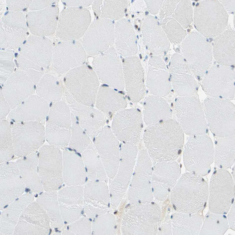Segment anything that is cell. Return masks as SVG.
Returning <instances> with one entry per match:
<instances>
[{
  "mask_svg": "<svg viewBox=\"0 0 235 235\" xmlns=\"http://www.w3.org/2000/svg\"><path fill=\"white\" fill-rule=\"evenodd\" d=\"M184 140L182 128L172 118L148 126L143 136L145 147L154 164L175 161L181 153Z\"/></svg>",
  "mask_w": 235,
  "mask_h": 235,
  "instance_id": "1",
  "label": "cell"
},
{
  "mask_svg": "<svg viewBox=\"0 0 235 235\" xmlns=\"http://www.w3.org/2000/svg\"><path fill=\"white\" fill-rule=\"evenodd\" d=\"M209 190L208 183L202 176L186 172L172 189L171 200L177 211L200 212L208 200Z\"/></svg>",
  "mask_w": 235,
  "mask_h": 235,
  "instance_id": "2",
  "label": "cell"
},
{
  "mask_svg": "<svg viewBox=\"0 0 235 235\" xmlns=\"http://www.w3.org/2000/svg\"><path fill=\"white\" fill-rule=\"evenodd\" d=\"M161 217L160 207L152 201L142 203H131L126 207L122 218V234H156Z\"/></svg>",
  "mask_w": 235,
  "mask_h": 235,
  "instance_id": "3",
  "label": "cell"
},
{
  "mask_svg": "<svg viewBox=\"0 0 235 235\" xmlns=\"http://www.w3.org/2000/svg\"><path fill=\"white\" fill-rule=\"evenodd\" d=\"M228 20L227 12L219 1H200L193 11L195 27L206 38L219 35L227 27Z\"/></svg>",
  "mask_w": 235,
  "mask_h": 235,
  "instance_id": "4",
  "label": "cell"
},
{
  "mask_svg": "<svg viewBox=\"0 0 235 235\" xmlns=\"http://www.w3.org/2000/svg\"><path fill=\"white\" fill-rule=\"evenodd\" d=\"M214 147L207 134L189 135L184 147L183 157L186 169L201 176L207 174L214 161Z\"/></svg>",
  "mask_w": 235,
  "mask_h": 235,
  "instance_id": "5",
  "label": "cell"
},
{
  "mask_svg": "<svg viewBox=\"0 0 235 235\" xmlns=\"http://www.w3.org/2000/svg\"><path fill=\"white\" fill-rule=\"evenodd\" d=\"M64 83L66 90L77 102L90 106L95 103L99 83L93 69L83 64L74 68L66 73Z\"/></svg>",
  "mask_w": 235,
  "mask_h": 235,
  "instance_id": "6",
  "label": "cell"
},
{
  "mask_svg": "<svg viewBox=\"0 0 235 235\" xmlns=\"http://www.w3.org/2000/svg\"><path fill=\"white\" fill-rule=\"evenodd\" d=\"M203 108L208 126L214 135H235V108L230 100L209 97Z\"/></svg>",
  "mask_w": 235,
  "mask_h": 235,
  "instance_id": "7",
  "label": "cell"
},
{
  "mask_svg": "<svg viewBox=\"0 0 235 235\" xmlns=\"http://www.w3.org/2000/svg\"><path fill=\"white\" fill-rule=\"evenodd\" d=\"M152 169V161L145 147H142L138 151L128 187V198L131 203H144L153 200Z\"/></svg>",
  "mask_w": 235,
  "mask_h": 235,
  "instance_id": "8",
  "label": "cell"
},
{
  "mask_svg": "<svg viewBox=\"0 0 235 235\" xmlns=\"http://www.w3.org/2000/svg\"><path fill=\"white\" fill-rule=\"evenodd\" d=\"M46 140L49 145L63 150L68 146L71 127V112L66 103H53L46 118Z\"/></svg>",
  "mask_w": 235,
  "mask_h": 235,
  "instance_id": "9",
  "label": "cell"
},
{
  "mask_svg": "<svg viewBox=\"0 0 235 235\" xmlns=\"http://www.w3.org/2000/svg\"><path fill=\"white\" fill-rule=\"evenodd\" d=\"M181 50L193 74L203 76L212 66L213 57L212 47L206 38L192 31L182 42Z\"/></svg>",
  "mask_w": 235,
  "mask_h": 235,
  "instance_id": "10",
  "label": "cell"
},
{
  "mask_svg": "<svg viewBox=\"0 0 235 235\" xmlns=\"http://www.w3.org/2000/svg\"><path fill=\"white\" fill-rule=\"evenodd\" d=\"M176 121L184 132L189 135L207 134L208 125L203 107L195 95L180 96L176 100Z\"/></svg>",
  "mask_w": 235,
  "mask_h": 235,
  "instance_id": "11",
  "label": "cell"
},
{
  "mask_svg": "<svg viewBox=\"0 0 235 235\" xmlns=\"http://www.w3.org/2000/svg\"><path fill=\"white\" fill-rule=\"evenodd\" d=\"M11 125L14 153L16 157L35 152L43 145L46 140L45 129L41 122L24 121Z\"/></svg>",
  "mask_w": 235,
  "mask_h": 235,
  "instance_id": "12",
  "label": "cell"
},
{
  "mask_svg": "<svg viewBox=\"0 0 235 235\" xmlns=\"http://www.w3.org/2000/svg\"><path fill=\"white\" fill-rule=\"evenodd\" d=\"M234 182L226 169H218L213 173L209 190L208 204L211 212L225 214L234 202Z\"/></svg>",
  "mask_w": 235,
  "mask_h": 235,
  "instance_id": "13",
  "label": "cell"
},
{
  "mask_svg": "<svg viewBox=\"0 0 235 235\" xmlns=\"http://www.w3.org/2000/svg\"><path fill=\"white\" fill-rule=\"evenodd\" d=\"M91 23L86 7H68L59 15L56 33L62 41L78 40L83 37Z\"/></svg>",
  "mask_w": 235,
  "mask_h": 235,
  "instance_id": "14",
  "label": "cell"
},
{
  "mask_svg": "<svg viewBox=\"0 0 235 235\" xmlns=\"http://www.w3.org/2000/svg\"><path fill=\"white\" fill-rule=\"evenodd\" d=\"M204 74L202 87L212 97L229 100L235 96V71L230 67L219 64L211 66Z\"/></svg>",
  "mask_w": 235,
  "mask_h": 235,
  "instance_id": "15",
  "label": "cell"
},
{
  "mask_svg": "<svg viewBox=\"0 0 235 235\" xmlns=\"http://www.w3.org/2000/svg\"><path fill=\"white\" fill-rule=\"evenodd\" d=\"M93 69L100 80L112 88L123 90L125 87L122 63L115 48L112 46L95 56Z\"/></svg>",
  "mask_w": 235,
  "mask_h": 235,
  "instance_id": "16",
  "label": "cell"
},
{
  "mask_svg": "<svg viewBox=\"0 0 235 235\" xmlns=\"http://www.w3.org/2000/svg\"><path fill=\"white\" fill-rule=\"evenodd\" d=\"M82 38L81 43L87 53L96 56L113 46L115 25L110 19H96L91 23Z\"/></svg>",
  "mask_w": 235,
  "mask_h": 235,
  "instance_id": "17",
  "label": "cell"
},
{
  "mask_svg": "<svg viewBox=\"0 0 235 235\" xmlns=\"http://www.w3.org/2000/svg\"><path fill=\"white\" fill-rule=\"evenodd\" d=\"M143 127L141 113L133 108L117 113L113 117L111 128L115 137L123 144L137 145Z\"/></svg>",
  "mask_w": 235,
  "mask_h": 235,
  "instance_id": "18",
  "label": "cell"
},
{
  "mask_svg": "<svg viewBox=\"0 0 235 235\" xmlns=\"http://www.w3.org/2000/svg\"><path fill=\"white\" fill-rule=\"evenodd\" d=\"M87 53L81 43L78 40L62 41L53 48L51 63L58 74L66 73L83 65Z\"/></svg>",
  "mask_w": 235,
  "mask_h": 235,
  "instance_id": "19",
  "label": "cell"
},
{
  "mask_svg": "<svg viewBox=\"0 0 235 235\" xmlns=\"http://www.w3.org/2000/svg\"><path fill=\"white\" fill-rule=\"evenodd\" d=\"M93 139V143L107 176L113 179L117 173L119 164L120 148L118 140L108 126H105Z\"/></svg>",
  "mask_w": 235,
  "mask_h": 235,
  "instance_id": "20",
  "label": "cell"
},
{
  "mask_svg": "<svg viewBox=\"0 0 235 235\" xmlns=\"http://www.w3.org/2000/svg\"><path fill=\"white\" fill-rule=\"evenodd\" d=\"M181 169L175 161L160 162L153 167L151 179L153 197L165 200L180 177Z\"/></svg>",
  "mask_w": 235,
  "mask_h": 235,
  "instance_id": "21",
  "label": "cell"
},
{
  "mask_svg": "<svg viewBox=\"0 0 235 235\" xmlns=\"http://www.w3.org/2000/svg\"><path fill=\"white\" fill-rule=\"evenodd\" d=\"M66 91L65 95L71 113L92 140L105 126L106 117L97 109L79 103Z\"/></svg>",
  "mask_w": 235,
  "mask_h": 235,
  "instance_id": "22",
  "label": "cell"
},
{
  "mask_svg": "<svg viewBox=\"0 0 235 235\" xmlns=\"http://www.w3.org/2000/svg\"><path fill=\"white\" fill-rule=\"evenodd\" d=\"M37 154L38 170L40 178L45 182L63 181V153L58 147L43 145Z\"/></svg>",
  "mask_w": 235,
  "mask_h": 235,
  "instance_id": "23",
  "label": "cell"
},
{
  "mask_svg": "<svg viewBox=\"0 0 235 235\" xmlns=\"http://www.w3.org/2000/svg\"><path fill=\"white\" fill-rule=\"evenodd\" d=\"M172 86L180 96L194 95L197 84L187 61L181 54L172 56L169 64Z\"/></svg>",
  "mask_w": 235,
  "mask_h": 235,
  "instance_id": "24",
  "label": "cell"
},
{
  "mask_svg": "<svg viewBox=\"0 0 235 235\" xmlns=\"http://www.w3.org/2000/svg\"><path fill=\"white\" fill-rule=\"evenodd\" d=\"M26 26L22 13L10 11L5 15L1 21V46L14 48L20 46L26 37Z\"/></svg>",
  "mask_w": 235,
  "mask_h": 235,
  "instance_id": "25",
  "label": "cell"
},
{
  "mask_svg": "<svg viewBox=\"0 0 235 235\" xmlns=\"http://www.w3.org/2000/svg\"><path fill=\"white\" fill-rule=\"evenodd\" d=\"M36 85L24 71L19 69L13 72L3 84L1 90L11 110L33 94Z\"/></svg>",
  "mask_w": 235,
  "mask_h": 235,
  "instance_id": "26",
  "label": "cell"
},
{
  "mask_svg": "<svg viewBox=\"0 0 235 235\" xmlns=\"http://www.w3.org/2000/svg\"><path fill=\"white\" fill-rule=\"evenodd\" d=\"M53 49L50 40L31 36L22 45L18 61L46 68L51 63Z\"/></svg>",
  "mask_w": 235,
  "mask_h": 235,
  "instance_id": "27",
  "label": "cell"
},
{
  "mask_svg": "<svg viewBox=\"0 0 235 235\" xmlns=\"http://www.w3.org/2000/svg\"><path fill=\"white\" fill-rule=\"evenodd\" d=\"M122 67L126 93L131 101L139 102L145 95L144 72L139 58L135 56L125 57Z\"/></svg>",
  "mask_w": 235,
  "mask_h": 235,
  "instance_id": "28",
  "label": "cell"
},
{
  "mask_svg": "<svg viewBox=\"0 0 235 235\" xmlns=\"http://www.w3.org/2000/svg\"><path fill=\"white\" fill-rule=\"evenodd\" d=\"M49 110L48 102L33 94L11 111L8 116L9 121L13 124L36 121L43 124Z\"/></svg>",
  "mask_w": 235,
  "mask_h": 235,
  "instance_id": "29",
  "label": "cell"
},
{
  "mask_svg": "<svg viewBox=\"0 0 235 235\" xmlns=\"http://www.w3.org/2000/svg\"><path fill=\"white\" fill-rule=\"evenodd\" d=\"M59 14L58 8L56 6H49L29 12L27 21L30 31L40 37L53 33L56 31Z\"/></svg>",
  "mask_w": 235,
  "mask_h": 235,
  "instance_id": "30",
  "label": "cell"
},
{
  "mask_svg": "<svg viewBox=\"0 0 235 235\" xmlns=\"http://www.w3.org/2000/svg\"><path fill=\"white\" fill-rule=\"evenodd\" d=\"M142 31L143 43L148 50L158 56L168 51L169 41L154 17L149 16L144 19Z\"/></svg>",
  "mask_w": 235,
  "mask_h": 235,
  "instance_id": "31",
  "label": "cell"
},
{
  "mask_svg": "<svg viewBox=\"0 0 235 235\" xmlns=\"http://www.w3.org/2000/svg\"><path fill=\"white\" fill-rule=\"evenodd\" d=\"M104 182L90 181L83 189L85 211L93 215L106 213L110 201L109 191Z\"/></svg>",
  "mask_w": 235,
  "mask_h": 235,
  "instance_id": "32",
  "label": "cell"
},
{
  "mask_svg": "<svg viewBox=\"0 0 235 235\" xmlns=\"http://www.w3.org/2000/svg\"><path fill=\"white\" fill-rule=\"evenodd\" d=\"M138 152L137 145L123 144L120 148L118 169L112 181L125 192L131 180Z\"/></svg>",
  "mask_w": 235,
  "mask_h": 235,
  "instance_id": "33",
  "label": "cell"
},
{
  "mask_svg": "<svg viewBox=\"0 0 235 235\" xmlns=\"http://www.w3.org/2000/svg\"><path fill=\"white\" fill-rule=\"evenodd\" d=\"M114 43L116 50L125 57L134 56L137 52L136 34L128 20L122 18L115 25Z\"/></svg>",
  "mask_w": 235,
  "mask_h": 235,
  "instance_id": "34",
  "label": "cell"
},
{
  "mask_svg": "<svg viewBox=\"0 0 235 235\" xmlns=\"http://www.w3.org/2000/svg\"><path fill=\"white\" fill-rule=\"evenodd\" d=\"M235 31L230 26L215 38L212 47L213 56L218 64L231 67L235 58Z\"/></svg>",
  "mask_w": 235,
  "mask_h": 235,
  "instance_id": "35",
  "label": "cell"
},
{
  "mask_svg": "<svg viewBox=\"0 0 235 235\" xmlns=\"http://www.w3.org/2000/svg\"><path fill=\"white\" fill-rule=\"evenodd\" d=\"M63 177L68 186H81L87 177L82 157L66 148L63 150Z\"/></svg>",
  "mask_w": 235,
  "mask_h": 235,
  "instance_id": "36",
  "label": "cell"
},
{
  "mask_svg": "<svg viewBox=\"0 0 235 235\" xmlns=\"http://www.w3.org/2000/svg\"><path fill=\"white\" fill-rule=\"evenodd\" d=\"M95 103L97 109L109 119L117 113L125 109L127 105L122 95L110 87L103 86L98 89Z\"/></svg>",
  "mask_w": 235,
  "mask_h": 235,
  "instance_id": "37",
  "label": "cell"
},
{
  "mask_svg": "<svg viewBox=\"0 0 235 235\" xmlns=\"http://www.w3.org/2000/svg\"><path fill=\"white\" fill-rule=\"evenodd\" d=\"M143 119L147 126L172 118L171 108L162 97L153 95L147 97L143 100Z\"/></svg>",
  "mask_w": 235,
  "mask_h": 235,
  "instance_id": "38",
  "label": "cell"
},
{
  "mask_svg": "<svg viewBox=\"0 0 235 235\" xmlns=\"http://www.w3.org/2000/svg\"><path fill=\"white\" fill-rule=\"evenodd\" d=\"M170 219L172 234L198 235L204 219L200 212L177 211L172 214Z\"/></svg>",
  "mask_w": 235,
  "mask_h": 235,
  "instance_id": "39",
  "label": "cell"
},
{
  "mask_svg": "<svg viewBox=\"0 0 235 235\" xmlns=\"http://www.w3.org/2000/svg\"><path fill=\"white\" fill-rule=\"evenodd\" d=\"M235 159V135L216 137L214 157L216 166L220 169H228L233 164Z\"/></svg>",
  "mask_w": 235,
  "mask_h": 235,
  "instance_id": "40",
  "label": "cell"
},
{
  "mask_svg": "<svg viewBox=\"0 0 235 235\" xmlns=\"http://www.w3.org/2000/svg\"><path fill=\"white\" fill-rule=\"evenodd\" d=\"M81 154L87 176L90 180L105 182L108 176L93 142Z\"/></svg>",
  "mask_w": 235,
  "mask_h": 235,
  "instance_id": "41",
  "label": "cell"
},
{
  "mask_svg": "<svg viewBox=\"0 0 235 235\" xmlns=\"http://www.w3.org/2000/svg\"><path fill=\"white\" fill-rule=\"evenodd\" d=\"M36 95L48 102L61 100L63 92L61 83L56 76L44 73L36 85Z\"/></svg>",
  "mask_w": 235,
  "mask_h": 235,
  "instance_id": "42",
  "label": "cell"
},
{
  "mask_svg": "<svg viewBox=\"0 0 235 235\" xmlns=\"http://www.w3.org/2000/svg\"><path fill=\"white\" fill-rule=\"evenodd\" d=\"M92 4L95 13L99 18L118 20L124 16L128 1L96 0Z\"/></svg>",
  "mask_w": 235,
  "mask_h": 235,
  "instance_id": "43",
  "label": "cell"
},
{
  "mask_svg": "<svg viewBox=\"0 0 235 235\" xmlns=\"http://www.w3.org/2000/svg\"><path fill=\"white\" fill-rule=\"evenodd\" d=\"M146 83L152 95L162 97L168 95L171 91L169 75L165 70L149 67Z\"/></svg>",
  "mask_w": 235,
  "mask_h": 235,
  "instance_id": "44",
  "label": "cell"
},
{
  "mask_svg": "<svg viewBox=\"0 0 235 235\" xmlns=\"http://www.w3.org/2000/svg\"><path fill=\"white\" fill-rule=\"evenodd\" d=\"M0 120V161L1 163L11 161L16 157L14 153L11 125L9 121L4 119Z\"/></svg>",
  "mask_w": 235,
  "mask_h": 235,
  "instance_id": "45",
  "label": "cell"
},
{
  "mask_svg": "<svg viewBox=\"0 0 235 235\" xmlns=\"http://www.w3.org/2000/svg\"><path fill=\"white\" fill-rule=\"evenodd\" d=\"M229 227L227 218L224 214L210 212L204 219L199 234L223 235Z\"/></svg>",
  "mask_w": 235,
  "mask_h": 235,
  "instance_id": "46",
  "label": "cell"
},
{
  "mask_svg": "<svg viewBox=\"0 0 235 235\" xmlns=\"http://www.w3.org/2000/svg\"><path fill=\"white\" fill-rule=\"evenodd\" d=\"M21 178L25 182L38 181L40 179L38 170L37 154L34 152L19 158L16 162Z\"/></svg>",
  "mask_w": 235,
  "mask_h": 235,
  "instance_id": "47",
  "label": "cell"
},
{
  "mask_svg": "<svg viewBox=\"0 0 235 235\" xmlns=\"http://www.w3.org/2000/svg\"><path fill=\"white\" fill-rule=\"evenodd\" d=\"M71 127L68 147L82 153L92 142L91 139L71 113Z\"/></svg>",
  "mask_w": 235,
  "mask_h": 235,
  "instance_id": "48",
  "label": "cell"
},
{
  "mask_svg": "<svg viewBox=\"0 0 235 235\" xmlns=\"http://www.w3.org/2000/svg\"><path fill=\"white\" fill-rule=\"evenodd\" d=\"M161 26L169 41L176 44L182 42L187 35L181 25L172 16L161 20Z\"/></svg>",
  "mask_w": 235,
  "mask_h": 235,
  "instance_id": "49",
  "label": "cell"
},
{
  "mask_svg": "<svg viewBox=\"0 0 235 235\" xmlns=\"http://www.w3.org/2000/svg\"><path fill=\"white\" fill-rule=\"evenodd\" d=\"M61 190L60 202L61 206H82L84 200L83 189L81 186H69Z\"/></svg>",
  "mask_w": 235,
  "mask_h": 235,
  "instance_id": "50",
  "label": "cell"
},
{
  "mask_svg": "<svg viewBox=\"0 0 235 235\" xmlns=\"http://www.w3.org/2000/svg\"><path fill=\"white\" fill-rule=\"evenodd\" d=\"M184 29L191 26L193 22V10L191 1L180 0L172 16Z\"/></svg>",
  "mask_w": 235,
  "mask_h": 235,
  "instance_id": "51",
  "label": "cell"
},
{
  "mask_svg": "<svg viewBox=\"0 0 235 235\" xmlns=\"http://www.w3.org/2000/svg\"><path fill=\"white\" fill-rule=\"evenodd\" d=\"M116 220L111 214L99 215L93 222L92 229L95 234L113 235L116 233Z\"/></svg>",
  "mask_w": 235,
  "mask_h": 235,
  "instance_id": "52",
  "label": "cell"
},
{
  "mask_svg": "<svg viewBox=\"0 0 235 235\" xmlns=\"http://www.w3.org/2000/svg\"><path fill=\"white\" fill-rule=\"evenodd\" d=\"M1 52L0 83L3 84L13 72L14 65L11 52Z\"/></svg>",
  "mask_w": 235,
  "mask_h": 235,
  "instance_id": "53",
  "label": "cell"
},
{
  "mask_svg": "<svg viewBox=\"0 0 235 235\" xmlns=\"http://www.w3.org/2000/svg\"><path fill=\"white\" fill-rule=\"evenodd\" d=\"M73 222L68 229L70 234H90L91 231V225L89 220L86 218H82Z\"/></svg>",
  "mask_w": 235,
  "mask_h": 235,
  "instance_id": "54",
  "label": "cell"
},
{
  "mask_svg": "<svg viewBox=\"0 0 235 235\" xmlns=\"http://www.w3.org/2000/svg\"><path fill=\"white\" fill-rule=\"evenodd\" d=\"M179 1H163L159 11V17L161 20L165 17L172 16Z\"/></svg>",
  "mask_w": 235,
  "mask_h": 235,
  "instance_id": "55",
  "label": "cell"
},
{
  "mask_svg": "<svg viewBox=\"0 0 235 235\" xmlns=\"http://www.w3.org/2000/svg\"><path fill=\"white\" fill-rule=\"evenodd\" d=\"M8 5L10 11H19L27 7L31 1H8Z\"/></svg>",
  "mask_w": 235,
  "mask_h": 235,
  "instance_id": "56",
  "label": "cell"
},
{
  "mask_svg": "<svg viewBox=\"0 0 235 235\" xmlns=\"http://www.w3.org/2000/svg\"><path fill=\"white\" fill-rule=\"evenodd\" d=\"M0 120L4 119L10 113L11 109L9 103L5 98L1 90L0 91Z\"/></svg>",
  "mask_w": 235,
  "mask_h": 235,
  "instance_id": "57",
  "label": "cell"
},
{
  "mask_svg": "<svg viewBox=\"0 0 235 235\" xmlns=\"http://www.w3.org/2000/svg\"><path fill=\"white\" fill-rule=\"evenodd\" d=\"M148 64L149 67L164 70L166 69L165 63L159 56L155 55L151 57L148 61Z\"/></svg>",
  "mask_w": 235,
  "mask_h": 235,
  "instance_id": "58",
  "label": "cell"
},
{
  "mask_svg": "<svg viewBox=\"0 0 235 235\" xmlns=\"http://www.w3.org/2000/svg\"><path fill=\"white\" fill-rule=\"evenodd\" d=\"M149 11L151 14H155L158 13L160 11L162 0H145Z\"/></svg>",
  "mask_w": 235,
  "mask_h": 235,
  "instance_id": "59",
  "label": "cell"
},
{
  "mask_svg": "<svg viewBox=\"0 0 235 235\" xmlns=\"http://www.w3.org/2000/svg\"><path fill=\"white\" fill-rule=\"evenodd\" d=\"M157 230L158 234H172L170 219L168 217L162 223V225Z\"/></svg>",
  "mask_w": 235,
  "mask_h": 235,
  "instance_id": "60",
  "label": "cell"
},
{
  "mask_svg": "<svg viewBox=\"0 0 235 235\" xmlns=\"http://www.w3.org/2000/svg\"><path fill=\"white\" fill-rule=\"evenodd\" d=\"M65 4L69 7L87 6L92 4L93 1L90 0H71L63 1Z\"/></svg>",
  "mask_w": 235,
  "mask_h": 235,
  "instance_id": "61",
  "label": "cell"
},
{
  "mask_svg": "<svg viewBox=\"0 0 235 235\" xmlns=\"http://www.w3.org/2000/svg\"><path fill=\"white\" fill-rule=\"evenodd\" d=\"M53 1H34L30 5V9L33 10L43 9L49 6Z\"/></svg>",
  "mask_w": 235,
  "mask_h": 235,
  "instance_id": "62",
  "label": "cell"
},
{
  "mask_svg": "<svg viewBox=\"0 0 235 235\" xmlns=\"http://www.w3.org/2000/svg\"><path fill=\"white\" fill-rule=\"evenodd\" d=\"M228 215L227 220L229 226L232 230L234 231L235 229V203L234 202L232 205Z\"/></svg>",
  "mask_w": 235,
  "mask_h": 235,
  "instance_id": "63",
  "label": "cell"
},
{
  "mask_svg": "<svg viewBox=\"0 0 235 235\" xmlns=\"http://www.w3.org/2000/svg\"><path fill=\"white\" fill-rule=\"evenodd\" d=\"M227 11L234 12L235 8V0H219Z\"/></svg>",
  "mask_w": 235,
  "mask_h": 235,
  "instance_id": "64",
  "label": "cell"
}]
</instances>
